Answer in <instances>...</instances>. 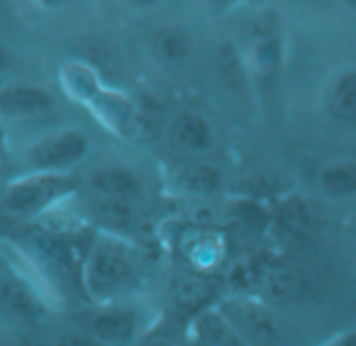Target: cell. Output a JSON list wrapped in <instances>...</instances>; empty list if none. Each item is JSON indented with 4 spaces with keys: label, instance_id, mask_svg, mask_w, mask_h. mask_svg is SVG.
Segmentation results:
<instances>
[{
    "label": "cell",
    "instance_id": "1",
    "mask_svg": "<svg viewBox=\"0 0 356 346\" xmlns=\"http://www.w3.org/2000/svg\"><path fill=\"white\" fill-rule=\"evenodd\" d=\"M132 281L127 249L115 239H98L83 263V286L93 300H110Z\"/></svg>",
    "mask_w": 356,
    "mask_h": 346
},
{
    "label": "cell",
    "instance_id": "2",
    "mask_svg": "<svg viewBox=\"0 0 356 346\" xmlns=\"http://www.w3.org/2000/svg\"><path fill=\"white\" fill-rule=\"evenodd\" d=\"M79 186L81 181L71 173H32L10 183L3 198V208L22 217H32L74 193Z\"/></svg>",
    "mask_w": 356,
    "mask_h": 346
},
{
    "label": "cell",
    "instance_id": "3",
    "mask_svg": "<svg viewBox=\"0 0 356 346\" xmlns=\"http://www.w3.org/2000/svg\"><path fill=\"white\" fill-rule=\"evenodd\" d=\"M90 149V142L79 129H61L37 139L27 149V158L37 173H64L66 168L83 161Z\"/></svg>",
    "mask_w": 356,
    "mask_h": 346
},
{
    "label": "cell",
    "instance_id": "4",
    "mask_svg": "<svg viewBox=\"0 0 356 346\" xmlns=\"http://www.w3.org/2000/svg\"><path fill=\"white\" fill-rule=\"evenodd\" d=\"M88 108L93 110V115L105 124L108 129H113L115 134H122L129 139H147L152 122L147 120V115L124 95L113 93V90L98 88L88 100Z\"/></svg>",
    "mask_w": 356,
    "mask_h": 346
},
{
    "label": "cell",
    "instance_id": "5",
    "mask_svg": "<svg viewBox=\"0 0 356 346\" xmlns=\"http://www.w3.org/2000/svg\"><path fill=\"white\" fill-rule=\"evenodd\" d=\"M54 108V95L40 85L17 83L0 90V113L8 117H42Z\"/></svg>",
    "mask_w": 356,
    "mask_h": 346
},
{
    "label": "cell",
    "instance_id": "6",
    "mask_svg": "<svg viewBox=\"0 0 356 346\" xmlns=\"http://www.w3.org/2000/svg\"><path fill=\"white\" fill-rule=\"evenodd\" d=\"M86 329L93 339L103 341H129L137 329V315L129 307H100L86 315Z\"/></svg>",
    "mask_w": 356,
    "mask_h": 346
},
{
    "label": "cell",
    "instance_id": "7",
    "mask_svg": "<svg viewBox=\"0 0 356 346\" xmlns=\"http://www.w3.org/2000/svg\"><path fill=\"white\" fill-rule=\"evenodd\" d=\"M0 310H6L15 320L32 322L42 310V302L37 300L35 290L22 278L6 276L0 278Z\"/></svg>",
    "mask_w": 356,
    "mask_h": 346
},
{
    "label": "cell",
    "instance_id": "8",
    "mask_svg": "<svg viewBox=\"0 0 356 346\" xmlns=\"http://www.w3.org/2000/svg\"><path fill=\"white\" fill-rule=\"evenodd\" d=\"M168 139H171V147L178 149V151L195 154V151H205L210 147L213 132H210V124L203 115L184 113L173 120Z\"/></svg>",
    "mask_w": 356,
    "mask_h": 346
},
{
    "label": "cell",
    "instance_id": "9",
    "mask_svg": "<svg viewBox=\"0 0 356 346\" xmlns=\"http://www.w3.org/2000/svg\"><path fill=\"white\" fill-rule=\"evenodd\" d=\"M281 224L296 237H312L322 224V210L317 203L302 195H293L281 208Z\"/></svg>",
    "mask_w": 356,
    "mask_h": 346
},
{
    "label": "cell",
    "instance_id": "10",
    "mask_svg": "<svg viewBox=\"0 0 356 346\" xmlns=\"http://www.w3.org/2000/svg\"><path fill=\"white\" fill-rule=\"evenodd\" d=\"M327 113L332 120L356 124V71H341L327 90Z\"/></svg>",
    "mask_w": 356,
    "mask_h": 346
},
{
    "label": "cell",
    "instance_id": "11",
    "mask_svg": "<svg viewBox=\"0 0 356 346\" xmlns=\"http://www.w3.org/2000/svg\"><path fill=\"white\" fill-rule=\"evenodd\" d=\"M90 186L95 193L105 195L108 200H127L137 195L139 181L129 168L124 166H108L100 168L90 176Z\"/></svg>",
    "mask_w": 356,
    "mask_h": 346
},
{
    "label": "cell",
    "instance_id": "12",
    "mask_svg": "<svg viewBox=\"0 0 356 346\" xmlns=\"http://www.w3.org/2000/svg\"><path fill=\"white\" fill-rule=\"evenodd\" d=\"M191 49H193V40L181 27H166L154 37V54L166 66L184 64L191 56Z\"/></svg>",
    "mask_w": 356,
    "mask_h": 346
},
{
    "label": "cell",
    "instance_id": "13",
    "mask_svg": "<svg viewBox=\"0 0 356 346\" xmlns=\"http://www.w3.org/2000/svg\"><path fill=\"white\" fill-rule=\"evenodd\" d=\"M252 66L259 76H276L281 66V40L276 32L257 30L252 37Z\"/></svg>",
    "mask_w": 356,
    "mask_h": 346
},
{
    "label": "cell",
    "instance_id": "14",
    "mask_svg": "<svg viewBox=\"0 0 356 346\" xmlns=\"http://www.w3.org/2000/svg\"><path fill=\"white\" fill-rule=\"evenodd\" d=\"M320 186L332 198H344L356 193V163L337 161L320 171Z\"/></svg>",
    "mask_w": 356,
    "mask_h": 346
},
{
    "label": "cell",
    "instance_id": "15",
    "mask_svg": "<svg viewBox=\"0 0 356 346\" xmlns=\"http://www.w3.org/2000/svg\"><path fill=\"white\" fill-rule=\"evenodd\" d=\"M218 71L222 83L227 85L229 90H239L242 93L247 88V64L239 56V51L234 49L232 44H225L218 54Z\"/></svg>",
    "mask_w": 356,
    "mask_h": 346
},
{
    "label": "cell",
    "instance_id": "16",
    "mask_svg": "<svg viewBox=\"0 0 356 346\" xmlns=\"http://www.w3.org/2000/svg\"><path fill=\"white\" fill-rule=\"evenodd\" d=\"M61 83L66 85V93H69L71 98L83 100V103H88L90 95L100 88L98 79H95V76L90 74L88 66H83V64H69L66 66L64 76H61Z\"/></svg>",
    "mask_w": 356,
    "mask_h": 346
},
{
    "label": "cell",
    "instance_id": "17",
    "mask_svg": "<svg viewBox=\"0 0 356 346\" xmlns=\"http://www.w3.org/2000/svg\"><path fill=\"white\" fill-rule=\"evenodd\" d=\"M220 176L218 171H213L210 166H191L186 168L181 176H178V186L186 193H195V195H208L218 188Z\"/></svg>",
    "mask_w": 356,
    "mask_h": 346
},
{
    "label": "cell",
    "instance_id": "18",
    "mask_svg": "<svg viewBox=\"0 0 356 346\" xmlns=\"http://www.w3.org/2000/svg\"><path fill=\"white\" fill-rule=\"evenodd\" d=\"M188 254L195 263L200 266H210L220 258V242L218 237H210V234H198L193 244H188Z\"/></svg>",
    "mask_w": 356,
    "mask_h": 346
},
{
    "label": "cell",
    "instance_id": "19",
    "mask_svg": "<svg viewBox=\"0 0 356 346\" xmlns=\"http://www.w3.org/2000/svg\"><path fill=\"white\" fill-rule=\"evenodd\" d=\"M208 297H210L208 281H186L176 293V300L184 307H198V305H203Z\"/></svg>",
    "mask_w": 356,
    "mask_h": 346
},
{
    "label": "cell",
    "instance_id": "20",
    "mask_svg": "<svg viewBox=\"0 0 356 346\" xmlns=\"http://www.w3.org/2000/svg\"><path fill=\"white\" fill-rule=\"evenodd\" d=\"M56 346H103L98 339H93L86 331H69V334H61Z\"/></svg>",
    "mask_w": 356,
    "mask_h": 346
},
{
    "label": "cell",
    "instance_id": "21",
    "mask_svg": "<svg viewBox=\"0 0 356 346\" xmlns=\"http://www.w3.org/2000/svg\"><path fill=\"white\" fill-rule=\"evenodd\" d=\"M330 346H356V331H346V334L337 336Z\"/></svg>",
    "mask_w": 356,
    "mask_h": 346
},
{
    "label": "cell",
    "instance_id": "22",
    "mask_svg": "<svg viewBox=\"0 0 356 346\" xmlns=\"http://www.w3.org/2000/svg\"><path fill=\"white\" fill-rule=\"evenodd\" d=\"M10 51L6 49V47L0 44V74H6L8 69H10Z\"/></svg>",
    "mask_w": 356,
    "mask_h": 346
}]
</instances>
